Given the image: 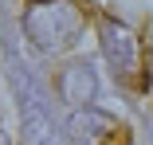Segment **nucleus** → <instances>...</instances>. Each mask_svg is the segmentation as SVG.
I'll use <instances>...</instances> for the list:
<instances>
[{
	"label": "nucleus",
	"instance_id": "obj_1",
	"mask_svg": "<svg viewBox=\"0 0 153 145\" xmlns=\"http://www.w3.org/2000/svg\"><path fill=\"white\" fill-rule=\"evenodd\" d=\"M90 24L82 0H27L24 4V36L39 51H67Z\"/></svg>",
	"mask_w": 153,
	"mask_h": 145
},
{
	"label": "nucleus",
	"instance_id": "obj_2",
	"mask_svg": "<svg viewBox=\"0 0 153 145\" xmlns=\"http://www.w3.org/2000/svg\"><path fill=\"white\" fill-rule=\"evenodd\" d=\"M98 32H102V55L114 67V78L126 86V90L145 94L149 90V47H145V39L130 24H122L114 16L98 20Z\"/></svg>",
	"mask_w": 153,
	"mask_h": 145
},
{
	"label": "nucleus",
	"instance_id": "obj_3",
	"mask_svg": "<svg viewBox=\"0 0 153 145\" xmlns=\"http://www.w3.org/2000/svg\"><path fill=\"white\" fill-rule=\"evenodd\" d=\"M67 137H71V145H134L130 126L118 122L114 114L98 110V106L75 110L71 122H67Z\"/></svg>",
	"mask_w": 153,
	"mask_h": 145
},
{
	"label": "nucleus",
	"instance_id": "obj_4",
	"mask_svg": "<svg viewBox=\"0 0 153 145\" xmlns=\"http://www.w3.org/2000/svg\"><path fill=\"white\" fill-rule=\"evenodd\" d=\"M59 90H63V98H71V102H86L90 94H94V71H90L86 63L67 67L63 75H59Z\"/></svg>",
	"mask_w": 153,
	"mask_h": 145
},
{
	"label": "nucleus",
	"instance_id": "obj_5",
	"mask_svg": "<svg viewBox=\"0 0 153 145\" xmlns=\"http://www.w3.org/2000/svg\"><path fill=\"white\" fill-rule=\"evenodd\" d=\"M0 145H4V137H0Z\"/></svg>",
	"mask_w": 153,
	"mask_h": 145
}]
</instances>
